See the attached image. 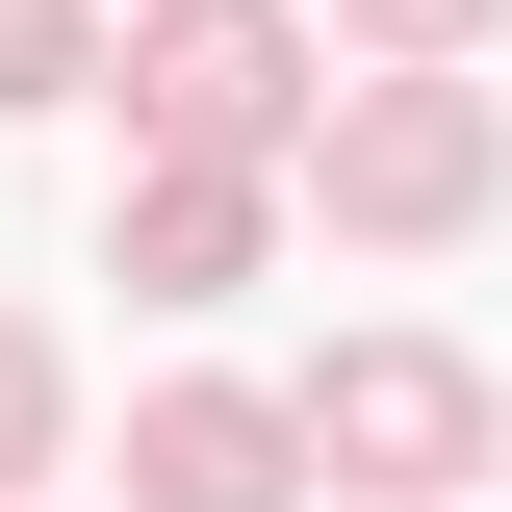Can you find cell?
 <instances>
[{"instance_id": "8992f818", "label": "cell", "mask_w": 512, "mask_h": 512, "mask_svg": "<svg viewBox=\"0 0 512 512\" xmlns=\"http://www.w3.org/2000/svg\"><path fill=\"white\" fill-rule=\"evenodd\" d=\"M77 77V0H0V103H52Z\"/></svg>"}, {"instance_id": "ba28073f", "label": "cell", "mask_w": 512, "mask_h": 512, "mask_svg": "<svg viewBox=\"0 0 512 512\" xmlns=\"http://www.w3.org/2000/svg\"><path fill=\"white\" fill-rule=\"evenodd\" d=\"M359 26H410V52H436V26H461V0H359Z\"/></svg>"}, {"instance_id": "3957f363", "label": "cell", "mask_w": 512, "mask_h": 512, "mask_svg": "<svg viewBox=\"0 0 512 512\" xmlns=\"http://www.w3.org/2000/svg\"><path fill=\"white\" fill-rule=\"evenodd\" d=\"M308 461H384V487H461V461H487V384H461V359H333V384H308Z\"/></svg>"}, {"instance_id": "7a4b0ae2", "label": "cell", "mask_w": 512, "mask_h": 512, "mask_svg": "<svg viewBox=\"0 0 512 512\" xmlns=\"http://www.w3.org/2000/svg\"><path fill=\"white\" fill-rule=\"evenodd\" d=\"M282 0H154V128H180V154H256V128H282Z\"/></svg>"}, {"instance_id": "5b68a950", "label": "cell", "mask_w": 512, "mask_h": 512, "mask_svg": "<svg viewBox=\"0 0 512 512\" xmlns=\"http://www.w3.org/2000/svg\"><path fill=\"white\" fill-rule=\"evenodd\" d=\"M231 256H256V180H231V154H180V180L128 205V282H154V308H205Z\"/></svg>"}, {"instance_id": "277c9868", "label": "cell", "mask_w": 512, "mask_h": 512, "mask_svg": "<svg viewBox=\"0 0 512 512\" xmlns=\"http://www.w3.org/2000/svg\"><path fill=\"white\" fill-rule=\"evenodd\" d=\"M282 410H231V384H180V410H154V436H128V512H282Z\"/></svg>"}, {"instance_id": "6da1fadb", "label": "cell", "mask_w": 512, "mask_h": 512, "mask_svg": "<svg viewBox=\"0 0 512 512\" xmlns=\"http://www.w3.org/2000/svg\"><path fill=\"white\" fill-rule=\"evenodd\" d=\"M333 205H359V231H461V205H487V103H461V77L333 103Z\"/></svg>"}, {"instance_id": "52a82bcc", "label": "cell", "mask_w": 512, "mask_h": 512, "mask_svg": "<svg viewBox=\"0 0 512 512\" xmlns=\"http://www.w3.org/2000/svg\"><path fill=\"white\" fill-rule=\"evenodd\" d=\"M26 461H52V359L0 333V487H26Z\"/></svg>"}]
</instances>
